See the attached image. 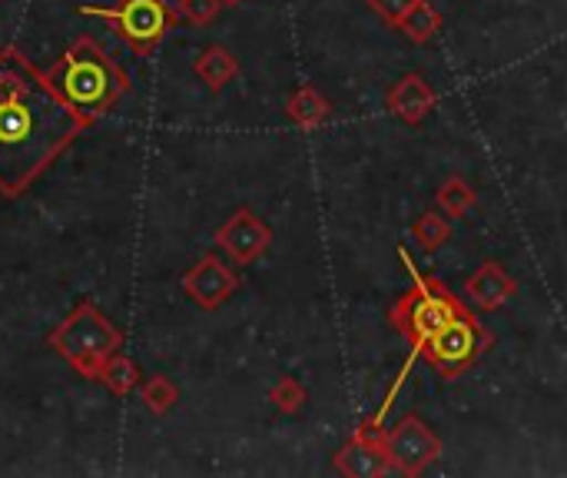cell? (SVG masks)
Returning a JSON list of instances; mask_svg holds the SVG:
<instances>
[{"mask_svg": "<svg viewBox=\"0 0 567 478\" xmlns=\"http://www.w3.org/2000/svg\"><path fill=\"white\" fill-rule=\"evenodd\" d=\"M369 7H372V13H379L385 23H392V27H399L402 20H405V13L419 3V0H365Z\"/></svg>", "mask_w": 567, "mask_h": 478, "instance_id": "cell-22", "label": "cell"}, {"mask_svg": "<svg viewBox=\"0 0 567 478\" xmlns=\"http://www.w3.org/2000/svg\"><path fill=\"white\" fill-rule=\"evenodd\" d=\"M439 103V93L429 87V80L422 73H405L402 80H395L385 93V106L389 113H395L402 123L419 126Z\"/></svg>", "mask_w": 567, "mask_h": 478, "instance_id": "cell-10", "label": "cell"}, {"mask_svg": "<svg viewBox=\"0 0 567 478\" xmlns=\"http://www.w3.org/2000/svg\"><path fill=\"white\" fill-rule=\"evenodd\" d=\"M236 3H243V0H223V7H236Z\"/></svg>", "mask_w": 567, "mask_h": 478, "instance_id": "cell-24", "label": "cell"}, {"mask_svg": "<svg viewBox=\"0 0 567 478\" xmlns=\"http://www.w3.org/2000/svg\"><path fill=\"white\" fill-rule=\"evenodd\" d=\"M47 80L90 126L106 116L130 90L126 70L93 37H76L47 70Z\"/></svg>", "mask_w": 567, "mask_h": 478, "instance_id": "cell-2", "label": "cell"}, {"mask_svg": "<svg viewBox=\"0 0 567 478\" xmlns=\"http://www.w3.org/2000/svg\"><path fill=\"white\" fill-rule=\"evenodd\" d=\"M236 289H239V273L229 263H223L216 253L199 256L183 276V293L206 313L219 309L229 296H236Z\"/></svg>", "mask_w": 567, "mask_h": 478, "instance_id": "cell-8", "label": "cell"}, {"mask_svg": "<svg viewBox=\"0 0 567 478\" xmlns=\"http://www.w3.org/2000/svg\"><path fill=\"white\" fill-rule=\"evenodd\" d=\"M515 293H518V283H515V279L508 276V269H505L502 263H495V260L482 263V266L468 276V283H465V296L472 299V306H478V309H485V313L502 309Z\"/></svg>", "mask_w": 567, "mask_h": 478, "instance_id": "cell-11", "label": "cell"}, {"mask_svg": "<svg viewBox=\"0 0 567 478\" xmlns=\"http://www.w3.org/2000/svg\"><path fill=\"white\" fill-rule=\"evenodd\" d=\"M269 403H272L279 413L296 416V413L309 403V393H306V386H302L296 376H282V379L269 389Z\"/></svg>", "mask_w": 567, "mask_h": 478, "instance_id": "cell-20", "label": "cell"}, {"mask_svg": "<svg viewBox=\"0 0 567 478\" xmlns=\"http://www.w3.org/2000/svg\"><path fill=\"white\" fill-rule=\"evenodd\" d=\"M439 456H442V439H439L435 429H432L429 423H422L419 416H402V419L389 429V436H385V459H389V469H395V472H402V476H422Z\"/></svg>", "mask_w": 567, "mask_h": 478, "instance_id": "cell-7", "label": "cell"}, {"mask_svg": "<svg viewBox=\"0 0 567 478\" xmlns=\"http://www.w3.org/2000/svg\"><path fill=\"white\" fill-rule=\"evenodd\" d=\"M475 190L462 180V176H449L442 186H439V196H435V203H439V210L445 213V216H455V220H462V216H468L472 210H475Z\"/></svg>", "mask_w": 567, "mask_h": 478, "instance_id": "cell-17", "label": "cell"}, {"mask_svg": "<svg viewBox=\"0 0 567 478\" xmlns=\"http://www.w3.org/2000/svg\"><path fill=\"white\" fill-rule=\"evenodd\" d=\"M100 383L113 393V396H130L133 389H140V366L130 359V356H123L120 349L106 359V366H103V376H100Z\"/></svg>", "mask_w": 567, "mask_h": 478, "instance_id": "cell-15", "label": "cell"}, {"mask_svg": "<svg viewBox=\"0 0 567 478\" xmlns=\"http://www.w3.org/2000/svg\"><path fill=\"white\" fill-rule=\"evenodd\" d=\"M90 123L17 47H0V196L27 193Z\"/></svg>", "mask_w": 567, "mask_h": 478, "instance_id": "cell-1", "label": "cell"}, {"mask_svg": "<svg viewBox=\"0 0 567 478\" xmlns=\"http://www.w3.org/2000/svg\"><path fill=\"white\" fill-rule=\"evenodd\" d=\"M412 236H415V243H419L425 253H435L439 246H445V243L452 240V226H449V220L439 216V213H422V216L412 223Z\"/></svg>", "mask_w": 567, "mask_h": 478, "instance_id": "cell-19", "label": "cell"}, {"mask_svg": "<svg viewBox=\"0 0 567 478\" xmlns=\"http://www.w3.org/2000/svg\"><path fill=\"white\" fill-rule=\"evenodd\" d=\"M385 436H389V429L382 426V419H379V416H372V419L359 423V429L352 433V439H355V443L372 446V449H382V452H385Z\"/></svg>", "mask_w": 567, "mask_h": 478, "instance_id": "cell-23", "label": "cell"}, {"mask_svg": "<svg viewBox=\"0 0 567 478\" xmlns=\"http://www.w3.org/2000/svg\"><path fill=\"white\" fill-rule=\"evenodd\" d=\"M399 30H402L412 43H429V40L442 30V13L435 10V3L419 0V3L405 13V20L399 23Z\"/></svg>", "mask_w": 567, "mask_h": 478, "instance_id": "cell-16", "label": "cell"}, {"mask_svg": "<svg viewBox=\"0 0 567 478\" xmlns=\"http://www.w3.org/2000/svg\"><path fill=\"white\" fill-rule=\"evenodd\" d=\"M140 399L143 406L153 413V416H166L176 403H179V389L169 376H150L143 386H140Z\"/></svg>", "mask_w": 567, "mask_h": 478, "instance_id": "cell-18", "label": "cell"}, {"mask_svg": "<svg viewBox=\"0 0 567 478\" xmlns=\"http://www.w3.org/2000/svg\"><path fill=\"white\" fill-rule=\"evenodd\" d=\"M336 472L342 476H385L389 472V459L382 449L362 446L355 439H349V446H342L332 459Z\"/></svg>", "mask_w": 567, "mask_h": 478, "instance_id": "cell-14", "label": "cell"}, {"mask_svg": "<svg viewBox=\"0 0 567 478\" xmlns=\"http://www.w3.org/2000/svg\"><path fill=\"white\" fill-rule=\"evenodd\" d=\"M216 246L236 263V266H249L256 263L269 243H272V230L249 210V206H239L219 230H216Z\"/></svg>", "mask_w": 567, "mask_h": 478, "instance_id": "cell-9", "label": "cell"}, {"mask_svg": "<svg viewBox=\"0 0 567 478\" xmlns=\"http://www.w3.org/2000/svg\"><path fill=\"white\" fill-rule=\"evenodd\" d=\"M47 346L83 379L100 383L106 359L123 346V333L93 303H80L63 316V323H56V329L47 336Z\"/></svg>", "mask_w": 567, "mask_h": 478, "instance_id": "cell-3", "label": "cell"}, {"mask_svg": "<svg viewBox=\"0 0 567 478\" xmlns=\"http://www.w3.org/2000/svg\"><path fill=\"white\" fill-rule=\"evenodd\" d=\"M399 256H402L405 269L412 273V289L389 309V323H392V329H395L402 339H409L412 346H419L422 339H429L435 329H442L449 319H455V316L465 313L468 306H465L442 279L422 276V273L415 269V263H412V256H409L405 246L399 250Z\"/></svg>", "mask_w": 567, "mask_h": 478, "instance_id": "cell-4", "label": "cell"}, {"mask_svg": "<svg viewBox=\"0 0 567 478\" xmlns=\"http://www.w3.org/2000/svg\"><path fill=\"white\" fill-rule=\"evenodd\" d=\"M286 116L296 123V126H302V130H319L329 116H332V103L316 90V87H299V90H292L289 93V100H286Z\"/></svg>", "mask_w": 567, "mask_h": 478, "instance_id": "cell-13", "label": "cell"}, {"mask_svg": "<svg viewBox=\"0 0 567 478\" xmlns=\"http://www.w3.org/2000/svg\"><path fill=\"white\" fill-rule=\"evenodd\" d=\"M219 7H223V0H179L176 3V13H179V20H189L196 27H206V23L216 20Z\"/></svg>", "mask_w": 567, "mask_h": 478, "instance_id": "cell-21", "label": "cell"}, {"mask_svg": "<svg viewBox=\"0 0 567 478\" xmlns=\"http://www.w3.org/2000/svg\"><path fill=\"white\" fill-rule=\"evenodd\" d=\"M76 13L83 17H100L113 27V33L136 53V57H150L163 37L176 27L179 13L176 7H169L166 0H116L110 7L100 3H86Z\"/></svg>", "mask_w": 567, "mask_h": 478, "instance_id": "cell-5", "label": "cell"}, {"mask_svg": "<svg viewBox=\"0 0 567 478\" xmlns=\"http://www.w3.org/2000/svg\"><path fill=\"white\" fill-rule=\"evenodd\" d=\"M488 346H492V333L478 323V316L472 309H465L455 319H449L442 329H435L429 339H422L415 346V356H422L442 379H455Z\"/></svg>", "mask_w": 567, "mask_h": 478, "instance_id": "cell-6", "label": "cell"}, {"mask_svg": "<svg viewBox=\"0 0 567 478\" xmlns=\"http://www.w3.org/2000/svg\"><path fill=\"white\" fill-rule=\"evenodd\" d=\"M193 73H196L213 93H219L226 83H233V80L239 77V60H236L226 47L213 43V47H206V50L193 60Z\"/></svg>", "mask_w": 567, "mask_h": 478, "instance_id": "cell-12", "label": "cell"}]
</instances>
